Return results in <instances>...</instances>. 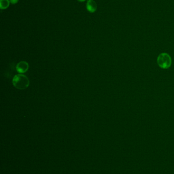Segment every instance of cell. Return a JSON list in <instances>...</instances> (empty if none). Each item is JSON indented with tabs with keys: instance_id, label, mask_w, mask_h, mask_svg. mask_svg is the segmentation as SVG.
I'll use <instances>...</instances> for the list:
<instances>
[{
	"instance_id": "2",
	"label": "cell",
	"mask_w": 174,
	"mask_h": 174,
	"mask_svg": "<svg viewBox=\"0 0 174 174\" xmlns=\"http://www.w3.org/2000/svg\"><path fill=\"white\" fill-rule=\"evenodd\" d=\"M157 63L160 68L167 69L172 64V59L167 53H161L157 58Z\"/></svg>"
},
{
	"instance_id": "7",
	"label": "cell",
	"mask_w": 174,
	"mask_h": 174,
	"mask_svg": "<svg viewBox=\"0 0 174 174\" xmlns=\"http://www.w3.org/2000/svg\"><path fill=\"white\" fill-rule=\"evenodd\" d=\"M78 1H79L80 2H85L86 0H77Z\"/></svg>"
},
{
	"instance_id": "6",
	"label": "cell",
	"mask_w": 174,
	"mask_h": 174,
	"mask_svg": "<svg viewBox=\"0 0 174 174\" xmlns=\"http://www.w3.org/2000/svg\"><path fill=\"white\" fill-rule=\"evenodd\" d=\"M10 2L12 4H16L19 2V0H9Z\"/></svg>"
},
{
	"instance_id": "1",
	"label": "cell",
	"mask_w": 174,
	"mask_h": 174,
	"mask_svg": "<svg viewBox=\"0 0 174 174\" xmlns=\"http://www.w3.org/2000/svg\"><path fill=\"white\" fill-rule=\"evenodd\" d=\"M12 83L16 88L23 90L27 88L29 85V81L25 75L17 74L13 77Z\"/></svg>"
},
{
	"instance_id": "3",
	"label": "cell",
	"mask_w": 174,
	"mask_h": 174,
	"mask_svg": "<svg viewBox=\"0 0 174 174\" xmlns=\"http://www.w3.org/2000/svg\"><path fill=\"white\" fill-rule=\"evenodd\" d=\"M86 9L91 13H94L97 9V5L93 0H88L86 3Z\"/></svg>"
},
{
	"instance_id": "5",
	"label": "cell",
	"mask_w": 174,
	"mask_h": 174,
	"mask_svg": "<svg viewBox=\"0 0 174 174\" xmlns=\"http://www.w3.org/2000/svg\"><path fill=\"white\" fill-rule=\"evenodd\" d=\"M9 0H0V8L1 9H6L9 6Z\"/></svg>"
},
{
	"instance_id": "4",
	"label": "cell",
	"mask_w": 174,
	"mask_h": 174,
	"mask_svg": "<svg viewBox=\"0 0 174 174\" xmlns=\"http://www.w3.org/2000/svg\"><path fill=\"white\" fill-rule=\"evenodd\" d=\"M16 70L20 73H24L28 70L29 65L26 62H21L16 65Z\"/></svg>"
}]
</instances>
